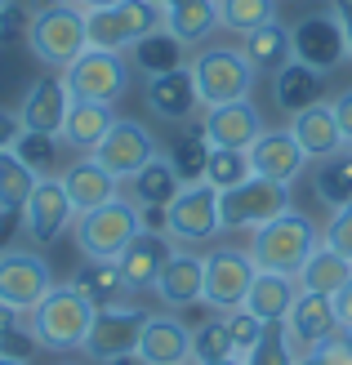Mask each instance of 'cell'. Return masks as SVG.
<instances>
[{
    "label": "cell",
    "instance_id": "obj_33",
    "mask_svg": "<svg viewBox=\"0 0 352 365\" xmlns=\"http://www.w3.org/2000/svg\"><path fill=\"white\" fill-rule=\"evenodd\" d=\"M36 182H41V174H36L14 148L0 152V218L23 214V205H27V196H31Z\"/></svg>",
    "mask_w": 352,
    "mask_h": 365
},
{
    "label": "cell",
    "instance_id": "obj_12",
    "mask_svg": "<svg viewBox=\"0 0 352 365\" xmlns=\"http://www.w3.org/2000/svg\"><path fill=\"white\" fill-rule=\"evenodd\" d=\"M254 259L250 250L236 245H218L206 254V303L218 307V312H232V307L246 303L250 285H254Z\"/></svg>",
    "mask_w": 352,
    "mask_h": 365
},
{
    "label": "cell",
    "instance_id": "obj_13",
    "mask_svg": "<svg viewBox=\"0 0 352 365\" xmlns=\"http://www.w3.org/2000/svg\"><path fill=\"white\" fill-rule=\"evenodd\" d=\"M54 289V272L36 250H9L0 254V303H9L14 312H31L36 303Z\"/></svg>",
    "mask_w": 352,
    "mask_h": 365
},
{
    "label": "cell",
    "instance_id": "obj_44",
    "mask_svg": "<svg viewBox=\"0 0 352 365\" xmlns=\"http://www.w3.org/2000/svg\"><path fill=\"white\" fill-rule=\"evenodd\" d=\"M321 245H330V250H339L343 259H352V200L330 214V223L321 232Z\"/></svg>",
    "mask_w": 352,
    "mask_h": 365
},
{
    "label": "cell",
    "instance_id": "obj_43",
    "mask_svg": "<svg viewBox=\"0 0 352 365\" xmlns=\"http://www.w3.org/2000/svg\"><path fill=\"white\" fill-rule=\"evenodd\" d=\"M223 325H228V339H232V348H236V356H246L258 339H263V330L268 325L258 321V317H250L246 307H232V312H223Z\"/></svg>",
    "mask_w": 352,
    "mask_h": 365
},
{
    "label": "cell",
    "instance_id": "obj_34",
    "mask_svg": "<svg viewBox=\"0 0 352 365\" xmlns=\"http://www.w3.org/2000/svg\"><path fill=\"white\" fill-rule=\"evenodd\" d=\"M183 49L188 45H178L170 31H152V36H143V41L129 49V67H139L143 76H161V71H174L183 67Z\"/></svg>",
    "mask_w": 352,
    "mask_h": 365
},
{
    "label": "cell",
    "instance_id": "obj_42",
    "mask_svg": "<svg viewBox=\"0 0 352 365\" xmlns=\"http://www.w3.org/2000/svg\"><path fill=\"white\" fill-rule=\"evenodd\" d=\"M241 361H246V365H294V348L286 339V325H268L263 339H258Z\"/></svg>",
    "mask_w": 352,
    "mask_h": 365
},
{
    "label": "cell",
    "instance_id": "obj_16",
    "mask_svg": "<svg viewBox=\"0 0 352 365\" xmlns=\"http://www.w3.org/2000/svg\"><path fill=\"white\" fill-rule=\"evenodd\" d=\"M67 107H71V94H67V81L63 71H49V76L31 81V89L18 103V120H23L27 134H63V120H67Z\"/></svg>",
    "mask_w": 352,
    "mask_h": 365
},
{
    "label": "cell",
    "instance_id": "obj_6",
    "mask_svg": "<svg viewBox=\"0 0 352 365\" xmlns=\"http://www.w3.org/2000/svg\"><path fill=\"white\" fill-rule=\"evenodd\" d=\"M192 71V85H196V98L201 107H223V103H236V98H250L254 89V76L258 71L241 58V49H228V45H210L201 49L196 58L188 63Z\"/></svg>",
    "mask_w": 352,
    "mask_h": 365
},
{
    "label": "cell",
    "instance_id": "obj_2",
    "mask_svg": "<svg viewBox=\"0 0 352 365\" xmlns=\"http://www.w3.org/2000/svg\"><path fill=\"white\" fill-rule=\"evenodd\" d=\"M89 321H94V303L76 285H54L27 312V330L36 339V348H45V352H81Z\"/></svg>",
    "mask_w": 352,
    "mask_h": 365
},
{
    "label": "cell",
    "instance_id": "obj_24",
    "mask_svg": "<svg viewBox=\"0 0 352 365\" xmlns=\"http://www.w3.org/2000/svg\"><path fill=\"white\" fill-rule=\"evenodd\" d=\"M147 107L152 116L170 120V125H183L196 116V85H192V71L188 67H174V71H161V76H147Z\"/></svg>",
    "mask_w": 352,
    "mask_h": 365
},
{
    "label": "cell",
    "instance_id": "obj_32",
    "mask_svg": "<svg viewBox=\"0 0 352 365\" xmlns=\"http://www.w3.org/2000/svg\"><path fill=\"white\" fill-rule=\"evenodd\" d=\"M299 289L303 294H335V289H343L348 281H352V259H343L339 250H330V245H317L312 250V259L303 263V272L299 277Z\"/></svg>",
    "mask_w": 352,
    "mask_h": 365
},
{
    "label": "cell",
    "instance_id": "obj_1",
    "mask_svg": "<svg viewBox=\"0 0 352 365\" xmlns=\"http://www.w3.org/2000/svg\"><path fill=\"white\" fill-rule=\"evenodd\" d=\"M321 245V232L308 214H276L263 227H254L250 236V259L258 272H276V277H299L303 263L312 259V250Z\"/></svg>",
    "mask_w": 352,
    "mask_h": 365
},
{
    "label": "cell",
    "instance_id": "obj_25",
    "mask_svg": "<svg viewBox=\"0 0 352 365\" xmlns=\"http://www.w3.org/2000/svg\"><path fill=\"white\" fill-rule=\"evenodd\" d=\"M165 259H170V236L143 227L134 241L125 245V254L116 259L125 289H152L156 277H161V267H165Z\"/></svg>",
    "mask_w": 352,
    "mask_h": 365
},
{
    "label": "cell",
    "instance_id": "obj_19",
    "mask_svg": "<svg viewBox=\"0 0 352 365\" xmlns=\"http://www.w3.org/2000/svg\"><path fill=\"white\" fill-rule=\"evenodd\" d=\"M246 156H250V174L254 178H272V182H286V187L308 165V156H303L299 143H294L290 130H263V134L250 143Z\"/></svg>",
    "mask_w": 352,
    "mask_h": 365
},
{
    "label": "cell",
    "instance_id": "obj_35",
    "mask_svg": "<svg viewBox=\"0 0 352 365\" xmlns=\"http://www.w3.org/2000/svg\"><path fill=\"white\" fill-rule=\"evenodd\" d=\"M71 285H76L94 307H112V303H121V294H125L121 267H116V263H94V259H85V267L76 272V281H71Z\"/></svg>",
    "mask_w": 352,
    "mask_h": 365
},
{
    "label": "cell",
    "instance_id": "obj_46",
    "mask_svg": "<svg viewBox=\"0 0 352 365\" xmlns=\"http://www.w3.org/2000/svg\"><path fill=\"white\" fill-rule=\"evenodd\" d=\"M27 23H31V9L18 5V0H9L5 14H0V45L9 41H27Z\"/></svg>",
    "mask_w": 352,
    "mask_h": 365
},
{
    "label": "cell",
    "instance_id": "obj_41",
    "mask_svg": "<svg viewBox=\"0 0 352 365\" xmlns=\"http://www.w3.org/2000/svg\"><path fill=\"white\" fill-rule=\"evenodd\" d=\"M218 356H236L223 317H218V321H206V325H196V330H192V365H196V361H218Z\"/></svg>",
    "mask_w": 352,
    "mask_h": 365
},
{
    "label": "cell",
    "instance_id": "obj_15",
    "mask_svg": "<svg viewBox=\"0 0 352 365\" xmlns=\"http://www.w3.org/2000/svg\"><path fill=\"white\" fill-rule=\"evenodd\" d=\"M290 41H294V63L321 71V76H330V71L348 58V45H343V31H339V18L335 14L303 18V23L290 31Z\"/></svg>",
    "mask_w": 352,
    "mask_h": 365
},
{
    "label": "cell",
    "instance_id": "obj_36",
    "mask_svg": "<svg viewBox=\"0 0 352 365\" xmlns=\"http://www.w3.org/2000/svg\"><path fill=\"white\" fill-rule=\"evenodd\" d=\"M268 23H276V0H218V27L236 36H250Z\"/></svg>",
    "mask_w": 352,
    "mask_h": 365
},
{
    "label": "cell",
    "instance_id": "obj_55",
    "mask_svg": "<svg viewBox=\"0 0 352 365\" xmlns=\"http://www.w3.org/2000/svg\"><path fill=\"white\" fill-rule=\"evenodd\" d=\"M339 334H343V339H348V348H352V325H348V330H339Z\"/></svg>",
    "mask_w": 352,
    "mask_h": 365
},
{
    "label": "cell",
    "instance_id": "obj_26",
    "mask_svg": "<svg viewBox=\"0 0 352 365\" xmlns=\"http://www.w3.org/2000/svg\"><path fill=\"white\" fill-rule=\"evenodd\" d=\"M116 125V112L107 103H76L71 98V107H67V120H63V143L71 152H81V156H89L99 148V143L107 138V130Z\"/></svg>",
    "mask_w": 352,
    "mask_h": 365
},
{
    "label": "cell",
    "instance_id": "obj_45",
    "mask_svg": "<svg viewBox=\"0 0 352 365\" xmlns=\"http://www.w3.org/2000/svg\"><path fill=\"white\" fill-rule=\"evenodd\" d=\"M294 365H352V348L343 334H335L330 343H321L312 352H294Z\"/></svg>",
    "mask_w": 352,
    "mask_h": 365
},
{
    "label": "cell",
    "instance_id": "obj_48",
    "mask_svg": "<svg viewBox=\"0 0 352 365\" xmlns=\"http://www.w3.org/2000/svg\"><path fill=\"white\" fill-rule=\"evenodd\" d=\"M18 134H23V120H18V112H0V152H9Z\"/></svg>",
    "mask_w": 352,
    "mask_h": 365
},
{
    "label": "cell",
    "instance_id": "obj_27",
    "mask_svg": "<svg viewBox=\"0 0 352 365\" xmlns=\"http://www.w3.org/2000/svg\"><path fill=\"white\" fill-rule=\"evenodd\" d=\"M165 9V31L178 45H201L218 27V0H156Z\"/></svg>",
    "mask_w": 352,
    "mask_h": 365
},
{
    "label": "cell",
    "instance_id": "obj_20",
    "mask_svg": "<svg viewBox=\"0 0 352 365\" xmlns=\"http://www.w3.org/2000/svg\"><path fill=\"white\" fill-rule=\"evenodd\" d=\"M134 361H143V365H192V330L178 317L147 312V325L139 334Z\"/></svg>",
    "mask_w": 352,
    "mask_h": 365
},
{
    "label": "cell",
    "instance_id": "obj_14",
    "mask_svg": "<svg viewBox=\"0 0 352 365\" xmlns=\"http://www.w3.org/2000/svg\"><path fill=\"white\" fill-rule=\"evenodd\" d=\"M89 156H94L112 178L129 182V178H134V174L147 165V160L156 156V138H152V130H147V125H139V120H121V116H116V125L107 130V138H103Z\"/></svg>",
    "mask_w": 352,
    "mask_h": 365
},
{
    "label": "cell",
    "instance_id": "obj_9",
    "mask_svg": "<svg viewBox=\"0 0 352 365\" xmlns=\"http://www.w3.org/2000/svg\"><path fill=\"white\" fill-rule=\"evenodd\" d=\"M147 325V312L134 303H112V307H94V321H89V334H85V356H94L103 365L134 356L139 348V334Z\"/></svg>",
    "mask_w": 352,
    "mask_h": 365
},
{
    "label": "cell",
    "instance_id": "obj_28",
    "mask_svg": "<svg viewBox=\"0 0 352 365\" xmlns=\"http://www.w3.org/2000/svg\"><path fill=\"white\" fill-rule=\"evenodd\" d=\"M294 299H299V281H294V277L254 272V285H250V294H246V303H241V307H246L250 317H258L263 325H281Z\"/></svg>",
    "mask_w": 352,
    "mask_h": 365
},
{
    "label": "cell",
    "instance_id": "obj_7",
    "mask_svg": "<svg viewBox=\"0 0 352 365\" xmlns=\"http://www.w3.org/2000/svg\"><path fill=\"white\" fill-rule=\"evenodd\" d=\"M129 53H112V49H94L89 45L71 67H63L67 94L76 103H107L116 107L129 89Z\"/></svg>",
    "mask_w": 352,
    "mask_h": 365
},
{
    "label": "cell",
    "instance_id": "obj_23",
    "mask_svg": "<svg viewBox=\"0 0 352 365\" xmlns=\"http://www.w3.org/2000/svg\"><path fill=\"white\" fill-rule=\"evenodd\" d=\"M59 178H63V192H67V200H71V210H76V218L121 196V178H112L94 156H76Z\"/></svg>",
    "mask_w": 352,
    "mask_h": 365
},
{
    "label": "cell",
    "instance_id": "obj_29",
    "mask_svg": "<svg viewBox=\"0 0 352 365\" xmlns=\"http://www.w3.org/2000/svg\"><path fill=\"white\" fill-rule=\"evenodd\" d=\"M178 192H183V178L170 165V156H161V152L129 178V200H134L139 210H165Z\"/></svg>",
    "mask_w": 352,
    "mask_h": 365
},
{
    "label": "cell",
    "instance_id": "obj_54",
    "mask_svg": "<svg viewBox=\"0 0 352 365\" xmlns=\"http://www.w3.org/2000/svg\"><path fill=\"white\" fill-rule=\"evenodd\" d=\"M27 5H31V9H45V5H54V0H27Z\"/></svg>",
    "mask_w": 352,
    "mask_h": 365
},
{
    "label": "cell",
    "instance_id": "obj_17",
    "mask_svg": "<svg viewBox=\"0 0 352 365\" xmlns=\"http://www.w3.org/2000/svg\"><path fill=\"white\" fill-rule=\"evenodd\" d=\"M281 325H286V339H290L294 352H312V348H321V343H330L339 334L335 303L326 294H303V289H299V299L290 303Z\"/></svg>",
    "mask_w": 352,
    "mask_h": 365
},
{
    "label": "cell",
    "instance_id": "obj_52",
    "mask_svg": "<svg viewBox=\"0 0 352 365\" xmlns=\"http://www.w3.org/2000/svg\"><path fill=\"white\" fill-rule=\"evenodd\" d=\"M196 365H246L241 356H218V361H196Z\"/></svg>",
    "mask_w": 352,
    "mask_h": 365
},
{
    "label": "cell",
    "instance_id": "obj_37",
    "mask_svg": "<svg viewBox=\"0 0 352 365\" xmlns=\"http://www.w3.org/2000/svg\"><path fill=\"white\" fill-rule=\"evenodd\" d=\"M317 196L326 200L330 210H339L352 200V152H339V156H330L321 174H317Z\"/></svg>",
    "mask_w": 352,
    "mask_h": 365
},
{
    "label": "cell",
    "instance_id": "obj_53",
    "mask_svg": "<svg viewBox=\"0 0 352 365\" xmlns=\"http://www.w3.org/2000/svg\"><path fill=\"white\" fill-rule=\"evenodd\" d=\"M0 365H27V356H9V352H0Z\"/></svg>",
    "mask_w": 352,
    "mask_h": 365
},
{
    "label": "cell",
    "instance_id": "obj_11",
    "mask_svg": "<svg viewBox=\"0 0 352 365\" xmlns=\"http://www.w3.org/2000/svg\"><path fill=\"white\" fill-rule=\"evenodd\" d=\"M18 223H23V236H27V241L41 245V250L54 245L71 223H76V210H71V200H67V192H63V178H59V174H45V178L31 187L23 214H18Z\"/></svg>",
    "mask_w": 352,
    "mask_h": 365
},
{
    "label": "cell",
    "instance_id": "obj_40",
    "mask_svg": "<svg viewBox=\"0 0 352 365\" xmlns=\"http://www.w3.org/2000/svg\"><path fill=\"white\" fill-rule=\"evenodd\" d=\"M59 143H63V138H54V134H27V130H23V134H18V143H14V152L45 178V174L59 170Z\"/></svg>",
    "mask_w": 352,
    "mask_h": 365
},
{
    "label": "cell",
    "instance_id": "obj_39",
    "mask_svg": "<svg viewBox=\"0 0 352 365\" xmlns=\"http://www.w3.org/2000/svg\"><path fill=\"white\" fill-rule=\"evenodd\" d=\"M206 156H210V143H206V134L196 130V134L178 138L170 148V165L178 170L183 182H201V178H206Z\"/></svg>",
    "mask_w": 352,
    "mask_h": 365
},
{
    "label": "cell",
    "instance_id": "obj_22",
    "mask_svg": "<svg viewBox=\"0 0 352 365\" xmlns=\"http://www.w3.org/2000/svg\"><path fill=\"white\" fill-rule=\"evenodd\" d=\"M286 130L294 134V143L303 148L308 160H330V156L348 152V138L339 134V120H335V107L330 103H312L303 112H294Z\"/></svg>",
    "mask_w": 352,
    "mask_h": 365
},
{
    "label": "cell",
    "instance_id": "obj_3",
    "mask_svg": "<svg viewBox=\"0 0 352 365\" xmlns=\"http://www.w3.org/2000/svg\"><path fill=\"white\" fill-rule=\"evenodd\" d=\"M27 49L41 58L45 67L63 71L89 49V31H85V9L71 0H54L45 9H31L27 23Z\"/></svg>",
    "mask_w": 352,
    "mask_h": 365
},
{
    "label": "cell",
    "instance_id": "obj_10",
    "mask_svg": "<svg viewBox=\"0 0 352 365\" xmlns=\"http://www.w3.org/2000/svg\"><path fill=\"white\" fill-rule=\"evenodd\" d=\"M294 210L290 205V187L286 182H272V178H246L236 187L218 192V214H223V227H263L268 218Z\"/></svg>",
    "mask_w": 352,
    "mask_h": 365
},
{
    "label": "cell",
    "instance_id": "obj_8",
    "mask_svg": "<svg viewBox=\"0 0 352 365\" xmlns=\"http://www.w3.org/2000/svg\"><path fill=\"white\" fill-rule=\"evenodd\" d=\"M223 232V214H218V187L201 182H183V192L165 205V236L178 245H206Z\"/></svg>",
    "mask_w": 352,
    "mask_h": 365
},
{
    "label": "cell",
    "instance_id": "obj_56",
    "mask_svg": "<svg viewBox=\"0 0 352 365\" xmlns=\"http://www.w3.org/2000/svg\"><path fill=\"white\" fill-rule=\"evenodd\" d=\"M5 5H9V0H0V14H5Z\"/></svg>",
    "mask_w": 352,
    "mask_h": 365
},
{
    "label": "cell",
    "instance_id": "obj_49",
    "mask_svg": "<svg viewBox=\"0 0 352 365\" xmlns=\"http://www.w3.org/2000/svg\"><path fill=\"white\" fill-rule=\"evenodd\" d=\"M330 303H335V317H339V330H348V325H352V281H348L343 289H335V294H330Z\"/></svg>",
    "mask_w": 352,
    "mask_h": 365
},
{
    "label": "cell",
    "instance_id": "obj_38",
    "mask_svg": "<svg viewBox=\"0 0 352 365\" xmlns=\"http://www.w3.org/2000/svg\"><path fill=\"white\" fill-rule=\"evenodd\" d=\"M250 178V156L246 152H232V148H210L206 156V182L218 192H228L236 187V182H246Z\"/></svg>",
    "mask_w": 352,
    "mask_h": 365
},
{
    "label": "cell",
    "instance_id": "obj_18",
    "mask_svg": "<svg viewBox=\"0 0 352 365\" xmlns=\"http://www.w3.org/2000/svg\"><path fill=\"white\" fill-rule=\"evenodd\" d=\"M263 130H268V125H263V116H258V107L250 98L210 107L206 120H201V134H206L210 148H232V152H250V143Z\"/></svg>",
    "mask_w": 352,
    "mask_h": 365
},
{
    "label": "cell",
    "instance_id": "obj_21",
    "mask_svg": "<svg viewBox=\"0 0 352 365\" xmlns=\"http://www.w3.org/2000/svg\"><path fill=\"white\" fill-rule=\"evenodd\" d=\"M156 299L165 307H192V303H206V259L192 250H170L161 277H156Z\"/></svg>",
    "mask_w": 352,
    "mask_h": 365
},
{
    "label": "cell",
    "instance_id": "obj_4",
    "mask_svg": "<svg viewBox=\"0 0 352 365\" xmlns=\"http://www.w3.org/2000/svg\"><path fill=\"white\" fill-rule=\"evenodd\" d=\"M71 227H76V250L85 254V259L116 263L121 254H125V245L143 232V214H139L134 200L116 196V200H107V205L81 214Z\"/></svg>",
    "mask_w": 352,
    "mask_h": 365
},
{
    "label": "cell",
    "instance_id": "obj_47",
    "mask_svg": "<svg viewBox=\"0 0 352 365\" xmlns=\"http://www.w3.org/2000/svg\"><path fill=\"white\" fill-rule=\"evenodd\" d=\"M330 107H335L339 134L348 138V148H352V89H343V94H335V98H330Z\"/></svg>",
    "mask_w": 352,
    "mask_h": 365
},
{
    "label": "cell",
    "instance_id": "obj_50",
    "mask_svg": "<svg viewBox=\"0 0 352 365\" xmlns=\"http://www.w3.org/2000/svg\"><path fill=\"white\" fill-rule=\"evenodd\" d=\"M339 18V31H343V45H348V58H352V0H335V9H330Z\"/></svg>",
    "mask_w": 352,
    "mask_h": 365
},
{
    "label": "cell",
    "instance_id": "obj_5",
    "mask_svg": "<svg viewBox=\"0 0 352 365\" xmlns=\"http://www.w3.org/2000/svg\"><path fill=\"white\" fill-rule=\"evenodd\" d=\"M165 27V9L156 0H116L107 9H89L85 14V31L94 49H112V53H129L143 36H152Z\"/></svg>",
    "mask_w": 352,
    "mask_h": 365
},
{
    "label": "cell",
    "instance_id": "obj_31",
    "mask_svg": "<svg viewBox=\"0 0 352 365\" xmlns=\"http://www.w3.org/2000/svg\"><path fill=\"white\" fill-rule=\"evenodd\" d=\"M330 76H321V71H312V67H303V63H286L281 71L272 76V98H276V107L281 112H303V107H312V103H321V85H326Z\"/></svg>",
    "mask_w": 352,
    "mask_h": 365
},
{
    "label": "cell",
    "instance_id": "obj_30",
    "mask_svg": "<svg viewBox=\"0 0 352 365\" xmlns=\"http://www.w3.org/2000/svg\"><path fill=\"white\" fill-rule=\"evenodd\" d=\"M241 58H246L254 71H281L286 63H294V41H290V27H281V18L268 27H258L250 36H241Z\"/></svg>",
    "mask_w": 352,
    "mask_h": 365
},
{
    "label": "cell",
    "instance_id": "obj_51",
    "mask_svg": "<svg viewBox=\"0 0 352 365\" xmlns=\"http://www.w3.org/2000/svg\"><path fill=\"white\" fill-rule=\"evenodd\" d=\"M71 5H81V9L89 14V9H107V5H116V0H71Z\"/></svg>",
    "mask_w": 352,
    "mask_h": 365
}]
</instances>
